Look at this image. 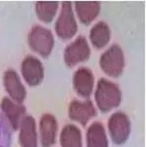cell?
Wrapping results in <instances>:
<instances>
[{"label": "cell", "mask_w": 146, "mask_h": 147, "mask_svg": "<svg viewBox=\"0 0 146 147\" xmlns=\"http://www.w3.org/2000/svg\"><path fill=\"white\" fill-rule=\"evenodd\" d=\"M75 9L80 22L85 25H89L100 14L101 3L100 2H75Z\"/></svg>", "instance_id": "cell-14"}, {"label": "cell", "mask_w": 146, "mask_h": 147, "mask_svg": "<svg viewBox=\"0 0 146 147\" xmlns=\"http://www.w3.org/2000/svg\"><path fill=\"white\" fill-rule=\"evenodd\" d=\"M100 67L108 77L119 78L125 68V56L119 45L114 44L102 54Z\"/></svg>", "instance_id": "cell-3"}, {"label": "cell", "mask_w": 146, "mask_h": 147, "mask_svg": "<svg viewBox=\"0 0 146 147\" xmlns=\"http://www.w3.org/2000/svg\"><path fill=\"white\" fill-rule=\"evenodd\" d=\"M0 109L13 130H17L25 116V107L22 104L15 103L8 97H4L0 103Z\"/></svg>", "instance_id": "cell-10"}, {"label": "cell", "mask_w": 146, "mask_h": 147, "mask_svg": "<svg viewBox=\"0 0 146 147\" xmlns=\"http://www.w3.org/2000/svg\"><path fill=\"white\" fill-rule=\"evenodd\" d=\"M108 132L113 143L122 145L127 141L131 134V122L124 112L113 113L108 122Z\"/></svg>", "instance_id": "cell-6"}, {"label": "cell", "mask_w": 146, "mask_h": 147, "mask_svg": "<svg viewBox=\"0 0 146 147\" xmlns=\"http://www.w3.org/2000/svg\"><path fill=\"white\" fill-rule=\"evenodd\" d=\"M91 49L84 36H79L68 45L64 51V61L68 67L73 68L87 61L90 57Z\"/></svg>", "instance_id": "cell-5"}, {"label": "cell", "mask_w": 146, "mask_h": 147, "mask_svg": "<svg viewBox=\"0 0 146 147\" xmlns=\"http://www.w3.org/2000/svg\"><path fill=\"white\" fill-rule=\"evenodd\" d=\"M11 126L4 117V115L0 113V147H11Z\"/></svg>", "instance_id": "cell-19"}, {"label": "cell", "mask_w": 146, "mask_h": 147, "mask_svg": "<svg viewBox=\"0 0 146 147\" xmlns=\"http://www.w3.org/2000/svg\"><path fill=\"white\" fill-rule=\"evenodd\" d=\"M39 132H40V142L42 147H51L55 144L58 124L54 115L46 113L41 117Z\"/></svg>", "instance_id": "cell-12"}, {"label": "cell", "mask_w": 146, "mask_h": 147, "mask_svg": "<svg viewBox=\"0 0 146 147\" xmlns=\"http://www.w3.org/2000/svg\"><path fill=\"white\" fill-rule=\"evenodd\" d=\"M3 84L10 99H12L15 103H23L26 98L27 92L15 71L9 69L4 73Z\"/></svg>", "instance_id": "cell-9"}, {"label": "cell", "mask_w": 146, "mask_h": 147, "mask_svg": "<svg viewBox=\"0 0 146 147\" xmlns=\"http://www.w3.org/2000/svg\"><path fill=\"white\" fill-rule=\"evenodd\" d=\"M20 71L23 80L31 87L38 86L45 77V70L42 62L32 55H28L22 60Z\"/></svg>", "instance_id": "cell-7"}, {"label": "cell", "mask_w": 146, "mask_h": 147, "mask_svg": "<svg viewBox=\"0 0 146 147\" xmlns=\"http://www.w3.org/2000/svg\"><path fill=\"white\" fill-rule=\"evenodd\" d=\"M87 147H108L106 132L101 122H94L86 133Z\"/></svg>", "instance_id": "cell-15"}, {"label": "cell", "mask_w": 146, "mask_h": 147, "mask_svg": "<svg viewBox=\"0 0 146 147\" xmlns=\"http://www.w3.org/2000/svg\"><path fill=\"white\" fill-rule=\"evenodd\" d=\"M91 44L94 48L101 49L106 47L110 40V29L105 22H99L91 28L89 33Z\"/></svg>", "instance_id": "cell-16"}, {"label": "cell", "mask_w": 146, "mask_h": 147, "mask_svg": "<svg viewBox=\"0 0 146 147\" xmlns=\"http://www.w3.org/2000/svg\"><path fill=\"white\" fill-rule=\"evenodd\" d=\"M75 91L81 98L87 99L92 95L94 89V75L88 68H79L73 77Z\"/></svg>", "instance_id": "cell-11"}, {"label": "cell", "mask_w": 146, "mask_h": 147, "mask_svg": "<svg viewBox=\"0 0 146 147\" xmlns=\"http://www.w3.org/2000/svg\"><path fill=\"white\" fill-rule=\"evenodd\" d=\"M27 41L30 49L44 58L49 56L55 43L52 32L42 25H35L31 28Z\"/></svg>", "instance_id": "cell-2"}, {"label": "cell", "mask_w": 146, "mask_h": 147, "mask_svg": "<svg viewBox=\"0 0 146 147\" xmlns=\"http://www.w3.org/2000/svg\"><path fill=\"white\" fill-rule=\"evenodd\" d=\"M19 129V141L20 147H38L37 125L33 116L25 115Z\"/></svg>", "instance_id": "cell-13"}, {"label": "cell", "mask_w": 146, "mask_h": 147, "mask_svg": "<svg viewBox=\"0 0 146 147\" xmlns=\"http://www.w3.org/2000/svg\"><path fill=\"white\" fill-rule=\"evenodd\" d=\"M71 2L65 1L61 5L59 16L55 22V33L62 40H70L77 32V23L75 20Z\"/></svg>", "instance_id": "cell-4"}, {"label": "cell", "mask_w": 146, "mask_h": 147, "mask_svg": "<svg viewBox=\"0 0 146 147\" xmlns=\"http://www.w3.org/2000/svg\"><path fill=\"white\" fill-rule=\"evenodd\" d=\"M122 93L119 87L112 81L101 78L95 91V101L102 112H108L116 109L121 103Z\"/></svg>", "instance_id": "cell-1"}, {"label": "cell", "mask_w": 146, "mask_h": 147, "mask_svg": "<svg viewBox=\"0 0 146 147\" xmlns=\"http://www.w3.org/2000/svg\"><path fill=\"white\" fill-rule=\"evenodd\" d=\"M58 7V2H36V15L41 22L50 23L55 18Z\"/></svg>", "instance_id": "cell-18"}, {"label": "cell", "mask_w": 146, "mask_h": 147, "mask_svg": "<svg viewBox=\"0 0 146 147\" xmlns=\"http://www.w3.org/2000/svg\"><path fill=\"white\" fill-rule=\"evenodd\" d=\"M59 140L62 147H83L81 132L75 125L65 126L60 133Z\"/></svg>", "instance_id": "cell-17"}, {"label": "cell", "mask_w": 146, "mask_h": 147, "mask_svg": "<svg viewBox=\"0 0 146 147\" xmlns=\"http://www.w3.org/2000/svg\"><path fill=\"white\" fill-rule=\"evenodd\" d=\"M68 114L71 120L79 123L81 126L85 127L87 123L97 115V110L90 100L86 101L74 100L69 106Z\"/></svg>", "instance_id": "cell-8"}]
</instances>
